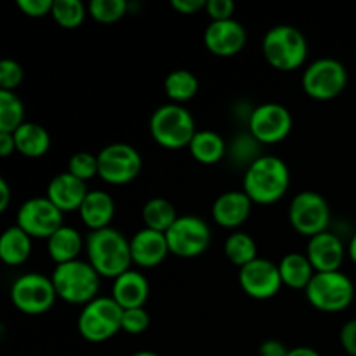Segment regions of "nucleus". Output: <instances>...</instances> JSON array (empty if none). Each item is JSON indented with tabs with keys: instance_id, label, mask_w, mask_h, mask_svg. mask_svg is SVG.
Returning <instances> with one entry per match:
<instances>
[{
	"instance_id": "f257e3e1",
	"label": "nucleus",
	"mask_w": 356,
	"mask_h": 356,
	"mask_svg": "<svg viewBox=\"0 0 356 356\" xmlns=\"http://www.w3.org/2000/svg\"><path fill=\"white\" fill-rule=\"evenodd\" d=\"M87 261L106 278H117L131 270V242L118 229L108 228L90 232L86 238Z\"/></svg>"
},
{
	"instance_id": "f03ea898",
	"label": "nucleus",
	"mask_w": 356,
	"mask_h": 356,
	"mask_svg": "<svg viewBox=\"0 0 356 356\" xmlns=\"http://www.w3.org/2000/svg\"><path fill=\"white\" fill-rule=\"evenodd\" d=\"M289 184L291 170L284 160L275 155L257 156L243 176V191L254 204H275L287 193Z\"/></svg>"
},
{
	"instance_id": "7ed1b4c3",
	"label": "nucleus",
	"mask_w": 356,
	"mask_h": 356,
	"mask_svg": "<svg viewBox=\"0 0 356 356\" xmlns=\"http://www.w3.org/2000/svg\"><path fill=\"white\" fill-rule=\"evenodd\" d=\"M58 298L72 305H89L94 301L101 287V275L92 268L89 261L75 259L65 264H56L52 271Z\"/></svg>"
},
{
	"instance_id": "20e7f679",
	"label": "nucleus",
	"mask_w": 356,
	"mask_h": 356,
	"mask_svg": "<svg viewBox=\"0 0 356 356\" xmlns=\"http://www.w3.org/2000/svg\"><path fill=\"white\" fill-rule=\"evenodd\" d=\"M263 54L273 68L291 72L305 65L308 58V40L299 28L277 24L263 38Z\"/></svg>"
},
{
	"instance_id": "39448f33",
	"label": "nucleus",
	"mask_w": 356,
	"mask_h": 356,
	"mask_svg": "<svg viewBox=\"0 0 356 356\" xmlns=\"http://www.w3.org/2000/svg\"><path fill=\"white\" fill-rule=\"evenodd\" d=\"M149 132L160 146L169 149L190 146L197 134L195 118L183 104L167 103L156 108L149 118Z\"/></svg>"
},
{
	"instance_id": "423d86ee",
	"label": "nucleus",
	"mask_w": 356,
	"mask_h": 356,
	"mask_svg": "<svg viewBox=\"0 0 356 356\" xmlns=\"http://www.w3.org/2000/svg\"><path fill=\"white\" fill-rule=\"evenodd\" d=\"M309 305L323 313H339L350 308L355 299V284L343 271L315 273L306 287Z\"/></svg>"
},
{
	"instance_id": "0eeeda50",
	"label": "nucleus",
	"mask_w": 356,
	"mask_h": 356,
	"mask_svg": "<svg viewBox=\"0 0 356 356\" xmlns=\"http://www.w3.org/2000/svg\"><path fill=\"white\" fill-rule=\"evenodd\" d=\"M122 316L124 309L111 296H99L80 312L79 334L89 343H104L122 330Z\"/></svg>"
},
{
	"instance_id": "6e6552de",
	"label": "nucleus",
	"mask_w": 356,
	"mask_h": 356,
	"mask_svg": "<svg viewBox=\"0 0 356 356\" xmlns=\"http://www.w3.org/2000/svg\"><path fill=\"white\" fill-rule=\"evenodd\" d=\"M348 86V70L339 59L320 58L302 72V89L316 101H330Z\"/></svg>"
},
{
	"instance_id": "1a4fd4ad",
	"label": "nucleus",
	"mask_w": 356,
	"mask_h": 356,
	"mask_svg": "<svg viewBox=\"0 0 356 356\" xmlns=\"http://www.w3.org/2000/svg\"><path fill=\"white\" fill-rule=\"evenodd\" d=\"M58 292L51 277L24 273L10 287V301L24 315H42L54 306Z\"/></svg>"
},
{
	"instance_id": "9d476101",
	"label": "nucleus",
	"mask_w": 356,
	"mask_h": 356,
	"mask_svg": "<svg viewBox=\"0 0 356 356\" xmlns=\"http://www.w3.org/2000/svg\"><path fill=\"white\" fill-rule=\"evenodd\" d=\"M289 222L296 232L309 238L327 232L330 222L329 202L318 191H299L289 205Z\"/></svg>"
},
{
	"instance_id": "9b49d317",
	"label": "nucleus",
	"mask_w": 356,
	"mask_h": 356,
	"mask_svg": "<svg viewBox=\"0 0 356 356\" xmlns=\"http://www.w3.org/2000/svg\"><path fill=\"white\" fill-rule=\"evenodd\" d=\"M99 174L108 184H127L139 176L143 169L141 153L127 143H111L97 153Z\"/></svg>"
},
{
	"instance_id": "f8f14e48",
	"label": "nucleus",
	"mask_w": 356,
	"mask_h": 356,
	"mask_svg": "<svg viewBox=\"0 0 356 356\" xmlns=\"http://www.w3.org/2000/svg\"><path fill=\"white\" fill-rule=\"evenodd\" d=\"M170 254L177 257H197L211 245L212 233L207 221L198 216H179L165 233Z\"/></svg>"
},
{
	"instance_id": "ddd939ff",
	"label": "nucleus",
	"mask_w": 356,
	"mask_h": 356,
	"mask_svg": "<svg viewBox=\"0 0 356 356\" xmlns=\"http://www.w3.org/2000/svg\"><path fill=\"white\" fill-rule=\"evenodd\" d=\"M61 209L56 207L47 197H31L17 209L16 225L31 238H51L63 225Z\"/></svg>"
},
{
	"instance_id": "4468645a",
	"label": "nucleus",
	"mask_w": 356,
	"mask_h": 356,
	"mask_svg": "<svg viewBox=\"0 0 356 356\" xmlns=\"http://www.w3.org/2000/svg\"><path fill=\"white\" fill-rule=\"evenodd\" d=\"M292 125L294 120L291 111L280 103H263L250 111V134L263 145H277L284 141L291 134Z\"/></svg>"
},
{
	"instance_id": "2eb2a0df",
	"label": "nucleus",
	"mask_w": 356,
	"mask_h": 356,
	"mask_svg": "<svg viewBox=\"0 0 356 356\" xmlns=\"http://www.w3.org/2000/svg\"><path fill=\"white\" fill-rule=\"evenodd\" d=\"M238 282L247 296L261 301L275 298L284 285L278 264L263 257H257L252 263L240 268Z\"/></svg>"
},
{
	"instance_id": "dca6fc26",
	"label": "nucleus",
	"mask_w": 356,
	"mask_h": 356,
	"mask_svg": "<svg viewBox=\"0 0 356 356\" xmlns=\"http://www.w3.org/2000/svg\"><path fill=\"white\" fill-rule=\"evenodd\" d=\"M247 42V31L235 17L225 21H211L204 31V44L212 54L228 56L238 54Z\"/></svg>"
},
{
	"instance_id": "f3484780",
	"label": "nucleus",
	"mask_w": 356,
	"mask_h": 356,
	"mask_svg": "<svg viewBox=\"0 0 356 356\" xmlns=\"http://www.w3.org/2000/svg\"><path fill=\"white\" fill-rule=\"evenodd\" d=\"M346 247L343 240L332 232H323L312 236L306 247V256L313 264L316 273L323 271H339L344 257H346Z\"/></svg>"
},
{
	"instance_id": "a211bd4d",
	"label": "nucleus",
	"mask_w": 356,
	"mask_h": 356,
	"mask_svg": "<svg viewBox=\"0 0 356 356\" xmlns=\"http://www.w3.org/2000/svg\"><path fill=\"white\" fill-rule=\"evenodd\" d=\"M131 242V256L132 263L141 268H155L167 257L169 243H167L165 233L155 232V229L143 228L132 235Z\"/></svg>"
},
{
	"instance_id": "6ab92c4d",
	"label": "nucleus",
	"mask_w": 356,
	"mask_h": 356,
	"mask_svg": "<svg viewBox=\"0 0 356 356\" xmlns=\"http://www.w3.org/2000/svg\"><path fill=\"white\" fill-rule=\"evenodd\" d=\"M252 204L243 190L225 191L212 204V219L222 228L236 229L249 219Z\"/></svg>"
},
{
	"instance_id": "aec40b11",
	"label": "nucleus",
	"mask_w": 356,
	"mask_h": 356,
	"mask_svg": "<svg viewBox=\"0 0 356 356\" xmlns=\"http://www.w3.org/2000/svg\"><path fill=\"white\" fill-rule=\"evenodd\" d=\"M87 193H89V190H87L86 181L79 179L66 170V172L58 174L49 181L45 197L63 212H72L79 211L80 205L86 200Z\"/></svg>"
},
{
	"instance_id": "412c9836",
	"label": "nucleus",
	"mask_w": 356,
	"mask_h": 356,
	"mask_svg": "<svg viewBox=\"0 0 356 356\" xmlns=\"http://www.w3.org/2000/svg\"><path fill=\"white\" fill-rule=\"evenodd\" d=\"M149 284L143 273L129 270L113 280L111 298L120 305L122 309L143 308L148 301Z\"/></svg>"
},
{
	"instance_id": "4be33fe9",
	"label": "nucleus",
	"mask_w": 356,
	"mask_h": 356,
	"mask_svg": "<svg viewBox=\"0 0 356 356\" xmlns=\"http://www.w3.org/2000/svg\"><path fill=\"white\" fill-rule=\"evenodd\" d=\"M79 214L87 228L92 232L108 228L115 216V200L108 191L92 190L87 193L86 200L80 205Z\"/></svg>"
},
{
	"instance_id": "5701e85b",
	"label": "nucleus",
	"mask_w": 356,
	"mask_h": 356,
	"mask_svg": "<svg viewBox=\"0 0 356 356\" xmlns=\"http://www.w3.org/2000/svg\"><path fill=\"white\" fill-rule=\"evenodd\" d=\"M14 141H16V152L28 159H40L51 148V136L47 129L37 122H24L14 132Z\"/></svg>"
},
{
	"instance_id": "b1692460",
	"label": "nucleus",
	"mask_w": 356,
	"mask_h": 356,
	"mask_svg": "<svg viewBox=\"0 0 356 356\" xmlns=\"http://www.w3.org/2000/svg\"><path fill=\"white\" fill-rule=\"evenodd\" d=\"M83 249V238L79 229L61 226L51 238H47V250L56 264H65L79 259Z\"/></svg>"
},
{
	"instance_id": "393cba45",
	"label": "nucleus",
	"mask_w": 356,
	"mask_h": 356,
	"mask_svg": "<svg viewBox=\"0 0 356 356\" xmlns=\"http://www.w3.org/2000/svg\"><path fill=\"white\" fill-rule=\"evenodd\" d=\"M278 270L284 285L291 289H305V291L316 273L308 256L302 252L285 254L278 263Z\"/></svg>"
},
{
	"instance_id": "a878e982",
	"label": "nucleus",
	"mask_w": 356,
	"mask_h": 356,
	"mask_svg": "<svg viewBox=\"0 0 356 356\" xmlns=\"http://www.w3.org/2000/svg\"><path fill=\"white\" fill-rule=\"evenodd\" d=\"M31 254V236L17 225L9 226L0 236V259L9 266H19Z\"/></svg>"
},
{
	"instance_id": "bb28decb",
	"label": "nucleus",
	"mask_w": 356,
	"mask_h": 356,
	"mask_svg": "<svg viewBox=\"0 0 356 356\" xmlns=\"http://www.w3.org/2000/svg\"><path fill=\"white\" fill-rule=\"evenodd\" d=\"M188 148L200 163H218L226 153V141L214 131H197Z\"/></svg>"
},
{
	"instance_id": "cd10ccee",
	"label": "nucleus",
	"mask_w": 356,
	"mask_h": 356,
	"mask_svg": "<svg viewBox=\"0 0 356 356\" xmlns=\"http://www.w3.org/2000/svg\"><path fill=\"white\" fill-rule=\"evenodd\" d=\"M198 76L186 68L172 70L163 80V89L172 103L183 104L198 92Z\"/></svg>"
},
{
	"instance_id": "c85d7f7f",
	"label": "nucleus",
	"mask_w": 356,
	"mask_h": 356,
	"mask_svg": "<svg viewBox=\"0 0 356 356\" xmlns=\"http://www.w3.org/2000/svg\"><path fill=\"white\" fill-rule=\"evenodd\" d=\"M179 218L172 202L163 197H153L143 207V221L146 228L155 229V232L167 233V229L176 222Z\"/></svg>"
},
{
	"instance_id": "c756f323",
	"label": "nucleus",
	"mask_w": 356,
	"mask_h": 356,
	"mask_svg": "<svg viewBox=\"0 0 356 356\" xmlns=\"http://www.w3.org/2000/svg\"><path fill=\"white\" fill-rule=\"evenodd\" d=\"M225 254L229 263L243 268L257 259V245L252 236L245 232H233L225 242Z\"/></svg>"
},
{
	"instance_id": "7c9ffc66",
	"label": "nucleus",
	"mask_w": 356,
	"mask_h": 356,
	"mask_svg": "<svg viewBox=\"0 0 356 356\" xmlns=\"http://www.w3.org/2000/svg\"><path fill=\"white\" fill-rule=\"evenodd\" d=\"M24 122L23 101L14 90L0 89V132L14 134Z\"/></svg>"
},
{
	"instance_id": "2f4dec72",
	"label": "nucleus",
	"mask_w": 356,
	"mask_h": 356,
	"mask_svg": "<svg viewBox=\"0 0 356 356\" xmlns=\"http://www.w3.org/2000/svg\"><path fill=\"white\" fill-rule=\"evenodd\" d=\"M87 9L82 0H54L51 16L63 28H76L86 19Z\"/></svg>"
},
{
	"instance_id": "473e14b6",
	"label": "nucleus",
	"mask_w": 356,
	"mask_h": 356,
	"mask_svg": "<svg viewBox=\"0 0 356 356\" xmlns=\"http://www.w3.org/2000/svg\"><path fill=\"white\" fill-rule=\"evenodd\" d=\"M89 14L99 23H115L127 14L129 3L125 0H90Z\"/></svg>"
},
{
	"instance_id": "72a5a7b5",
	"label": "nucleus",
	"mask_w": 356,
	"mask_h": 356,
	"mask_svg": "<svg viewBox=\"0 0 356 356\" xmlns=\"http://www.w3.org/2000/svg\"><path fill=\"white\" fill-rule=\"evenodd\" d=\"M68 172L82 181L92 179L94 176L99 174L97 155H94V153L90 152H76L75 155L68 160Z\"/></svg>"
},
{
	"instance_id": "f704fd0d",
	"label": "nucleus",
	"mask_w": 356,
	"mask_h": 356,
	"mask_svg": "<svg viewBox=\"0 0 356 356\" xmlns=\"http://www.w3.org/2000/svg\"><path fill=\"white\" fill-rule=\"evenodd\" d=\"M149 327V315L145 308L124 309L122 316V330L131 336H139Z\"/></svg>"
},
{
	"instance_id": "c9c22d12",
	"label": "nucleus",
	"mask_w": 356,
	"mask_h": 356,
	"mask_svg": "<svg viewBox=\"0 0 356 356\" xmlns=\"http://www.w3.org/2000/svg\"><path fill=\"white\" fill-rule=\"evenodd\" d=\"M23 68L17 61L9 58H3L0 61V89L2 90H16L19 83L23 82Z\"/></svg>"
},
{
	"instance_id": "e433bc0d",
	"label": "nucleus",
	"mask_w": 356,
	"mask_h": 356,
	"mask_svg": "<svg viewBox=\"0 0 356 356\" xmlns=\"http://www.w3.org/2000/svg\"><path fill=\"white\" fill-rule=\"evenodd\" d=\"M205 13L212 21L232 19L233 13H235V3L232 0H207Z\"/></svg>"
},
{
	"instance_id": "4c0bfd02",
	"label": "nucleus",
	"mask_w": 356,
	"mask_h": 356,
	"mask_svg": "<svg viewBox=\"0 0 356 356\" xmlns=\"http://www.w3.org/2000/svg\"><path fill=\"white\" fill-rule=\"evenodd\" d=\"M17 7L30 17H44L52 13L54 0H17Z\"/></svg>"
},
{
	"instance_id": "58836bf2",
	"label": "nucleus",
	"mask_w": 356,
	"mask_h": 356,
	"mask_svg": "<svg viewBox=\"0 0 356 356\" xmlns=\"http://www.w3.org/2000/svg\"><path fill=\"white\" fill-rule=\"evenodd\" d=\"M341 346L350 356H356V318L350 320L343 325L339 334Z\"/></svg>"
},
{
	"instance_id": "ea45409f",
	"label": "nucleus",
	"mask_w": 356,
	"mask_h": 356,
	"mask_svg": "<svg viewBox=\"0 0 356 356\" xmlns=\"http://www.w3.org/2000/svg\"><path fill=\"white\" fill-rule=\"evenodd\" d=\"M289 348L278 339H266L261 343L259 356H287Z\"/></svg>"
},
{
	"instance_id": "a19ab883",
	"label": "nucleus",
	"mask_w": 356,
	"mask_h": 356,
	"mask_svg": "<svg viewBox=\"0 0 356 356\" xmlns=\"http://www.w3.org/2000/svg\"><path fill=\"white\" fill-rule=\"evenodd\" d=\"M207 0H172V7L181 14H193L205 9Z\"/></svg>"
},
{
	"instance_id": "79ce46f5",
	"label": "nucleus",
	"mask_w": 356,
	"mask_h": 356,
	"mask_svg": "<svg viewBox=\"0 0 356 356\" xmlns=\"http://www.w3.org/2000/svg\"><path fill=\"white\" fill-rule=\"evenodd\" d=\"M16 152V141H14V134L9 132H0V155L6 159L10 153Z\"/></svg>"
},
{
	"instance_id": "37998d69",
	"label": "nucleus",
	"mask_w": 356,
	"mask_h": 356,
	"mask_svg": "<svg viewBox=\"0 0 356 356\" xmlns=\"http://www.w3.org/2000/svg\"><path fill=\"white\" fill-rule=\"evenodd\" d=\"M10 202V188L7 184V179L0 177V212L7 211Z\"/></svg>"
},
{
	"instance_id": "c03bdc74",
	"label": "nucleus",
	"mask_w": 356,
	"mask_h": 356,
	"mask_svg": "<svg viewBox=\"0 0 356 356\" xmlns=\"http://www.w3.org/2000/svg\"><path fill=\"white\" fill-rule=\"evenodd\" d=\"M287 356H322L315 348L309 346H296L292 350H289Z\"/></svg>"
},
{
	"instance_id": "a18cd8bd",
	"label": "nucleus",
	"mask_w": 356,
	"mask_h": 356,
	"mask_svg": "<svg viewBox=\"0 0 356 356\" xmlns=\"http://www.w3.org/2000/svg\"><path fill=\"white\" fill-rule=\"evenodd\" d=\"M348 256H350V259L356 264V233L351 236L350 243H348Z\"/></svg>"
},
{
	"instance_id": "49530a36",
	"label": "nucleus",
	"mask_w": 356,
	"mask_h": 356,
	"mask_svg": "<svg viewBox=\"0 0 356 356\" xmlns=\"http://www.w3.org/2000/svg\"><path fill=\"white\" fill-rule=\"evenodd\" d=\"M131 356H160V355H159V353H155V351L143 350V351H136V353H132Z\"/></svg>"
},
{
	"instance_id": "de8ad7c7",
	"label": "nucleus",
	"mask_w": 356,
	"mask_h": 356,
	"mask_svg": "<svg viewBox=\"0 0 356 356\" xmlns=\"http://www.w3.org/2000/svg\"><path fill=\"white\" fill-rule=\"evenodd\" d=\"M355 58H356V56H355Z\"/></svg>"
}]
</instances>
